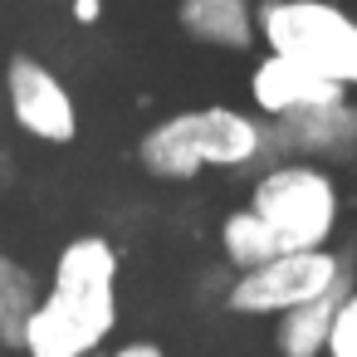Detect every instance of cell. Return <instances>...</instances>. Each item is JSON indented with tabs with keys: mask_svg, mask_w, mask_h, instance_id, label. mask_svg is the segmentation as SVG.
<instances>
[{
	"mask_svg": "<svg viewBox=\"0 0 357 357\" xmlns=\"http://www.w3.org/2000/svg\"><path fill=\"white\" fill-rule=\"evenodd\" d=\"M342 289H347V284H337V289H328V294H318V298H308V303H298V308L274 313V318H279V323H274V347H279V357H323L328 318H333V303H337Z\"/></svg>",
	"mask_w": 357,
	"mask_h": 357,
	"instance_id": "cell-10",
	"label": "cell"
},
{
	"mask_svg": "<svg viewBox=\"0 0 357 357\" xmlns=\"http://www.w3.org/2000/svg\"><path fill=\"white\" fill-rule=\"evenodd\" d=\"M123 255L108 235H74L54 255L50 289L35 298L20 328V352L30 357H98L118 333Z\"/></svg>",
	"mask_w": 357,
	"mask_h": 357,
	"instance_id": "cell-1",
	"label": "cell"
},
{
	"mask_svg": "<svg viewBox=\"0 0 357 357\" xmlns=\"http://www.w3.org/2000/svg\"><path fill=\"white\" fill-rule=\"evenodd\" d=\"M220 255H225V264L240 274V269H255V264H264V259H274V255H284L279 250V240L269 235V225L250 211V206H235L225 220H220Z\"/></svg>",
	"mask_w": 357,
	"mask_h": 357,
	"instance_id": "cell-11",
	"label": "cell"
},
{
	"mask_svg": "<svg viewBox=\"0 0 357 357\" xmlns=\"http://www.w3.org/2000/svg\"><path fill=\"white\" fill-rule=\"evenodd\" d=\"M6 108L15 118V128L35 142L64 147L79 137V103L74 89L35 54H15L6 64Z\"/></svg>",
	"mask_w": 357,
	"mask_h": 357,
	"instance_id": "cell-6",
	"label": "cell"
},
{
	"mask_svg": "<svg viewBox=\"0 0 357 357\" xmlns=\"http://www.w3.org/2000/svg\"><path fill=\"white\" fill-rule=\"evenodd\" d=\"M255 40L269 54H284L347 93L357 89V10L342 0H259Z\"/></svg>",
	"mask_w": 357,
	"mask_h": 357,
	"instance_id": "cell-4",
	"label": "cell"
},
{
	"mask_svg": "<svg viewBox=\"0 0 357 357\" xmlns=\"http://www.w3.org/2000/svg\"><path fill=\"white\" fill-rule=\"evenodd\" d=\"M269 235L279 240V250H323L337 240L342 225V181L313 162V157H284L274 167H264L250 181V201H245Z\"/></svg>",
	"mask_w": 357,
	"mask_h": 357,
	"instance_id": "cell-3",
	"label": "cell"
},
{
	"mask_svg": "<svg viewBox=\"0 0 357 357\" xmlns=\"http://www.w3.org/2000/svg\"><path fill=\"white\" fill-rule=\"evenodd\" d=\"M98 15H103V0H74V20L79 25H93Z\"/></svg>",
	"mask_w": 357,
	"mask_h": 357,
	"instance_id": "cell-15",
	"label": "cell"
},
{
	"mask_svg": "<svg viewBox=\"0 0 357 357\" xmlns=\"http://www.w3.org/2000/svg\"><path fill=\"white\" fill-rule=\"evenodd\" d=\"M264 152H269L264 118L230 103L172 113L137 137V162L157 181H196L206 172H240V167H255Z\"/></svg>",
	"mask_w": 357,
	"mask_h": 357,
	"instance_id": "cell-2",
	"label": "cell"
},
{
	"mask_svg": "<svg viewBox=\"0 0 357 357\" xmlns=\"http://www.w3.org/2000/svg\"><path fill=\"white\" fill-rule=\"evenodd\" d=\"M176 25L196 45H211L225 54H245L255 45V6L250 0H181Z\"/></svg>",
	"mask_w": 357,
	"mask_h": 357,
	"instance_id": "cell-9",
	"label": "cell"
},
{
	"mask_svg": "<svg viewBox=\"0 0 357 357\" xmlns=\"http://www.w3.org/2000/svg\"><path fill=\"white\" fill-rule=\"evenodd\" d=\"M337 284H352L347 259L323 245V250H284L255 269H240L225 289V308L240 318H274L284 308H298Z\"/></svg>",
	"mask_w": 357,
	"mask_h": 357,
	"instance_id": "cell-5",
	"label": "cell"
},
{
	"mask_svg": "<svg viewBox=\"0 0 357 357\" xmlns=\"http://www.w3.org/2000/svg\"><path fill=\"white\" fill-rule=\"evenodd\" d=\"M347 89L284 59V54H269L255 59L250 69V103H255V118L264 123H279V118H294V113H308V108H328V103H342Z\"/></svg>",
	"mask_w": 357,
	"mask_h": 357,
	"instance_id": "cell-7",
	"label": "cell"
},
{
	"mask_svg": "<svg viewBox=\"0 0 357 357\" xmlns=\"http://www.w3.org/2000/svg\"><path fill=\"white\" fill-rule=\"evenodd\" d=\"M323 357H357V284H347L333 303L328 318V337H323Z\"/></svg>",
	"mask_w": 357,
	"mask_h": 357,
	"instance_id": "cell-13",
	"label": "cell"
},
{
	"mask_svg": "<svg viewBox=\"0 0 357 357\" xmlns=\"http://www.w3.org/2000/svg\"><path fill=\"white\" fill-rule=\"evenodd\" d=\"M269 128V147L279 152H294V157H342L357 147V108L352 98L342 103H328V108H308V113H294V118H279V123H264Z\"/></svg>",
	"mask_w": 357,
	"mask_h": 357,
	"instance_id": "cell-8",
	"label": "cell"
},
{
	"mask_svg": "<svg viewBox=\"0 0 357 357\" xmlns=\"http://www.w3.org/2000/svg\"><path fill=\"white\" fill-rule=\"evenodd\" d=\"M35 298H40L35 274L15 255L0 250V342L6 347H20V328H25V313L35 308Z\"/></svg>",
	"mask_w": 357,
	"mask_h": 357,
	"instance_id": "cell-12",
	"label": "cell"
},
{
	"mask_svg": "<svg viewBox=\"0 0 357 357\" xmlns=\"http://www.w3.org/2000/svg\"><path fill=\"white\" fill-rule=\"evenodd\" d=\"M10 176H15V167H10V152H6V147H0V191H6V186H10Z\"/></svg>",
	"mask_w": 357,
	"mask_h": 357,
	"instance_id": "cell-16",
	"label": "cell"
},
{
	"mask_svg": "<svg viewBox=\"0 0 357 357\" xmlns=\"http://www.w3.org/2000/svg\"><path fill=\"white\" fill-rule=\"evenodd\" d=\"M98 357H167V347L152 342V337H128V342H118L113 352H98Z\"/></svg>",
	"mask_w": 357,
	"mask_h": 357,
	"instance_id": "cell-14",
	"label": "cell"
}]
</instances>
